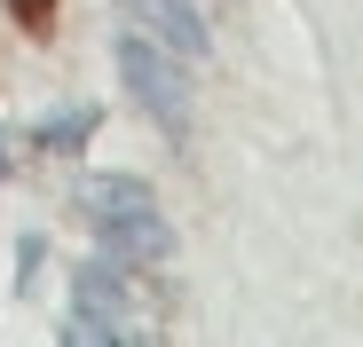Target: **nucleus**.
Here are the masks:
<instances>
[{
    "label": "nucleus",
    "mask_w": 363,
    "mask_h": 347,
    "mask_svg": "<svg viewBox=\"0 0 363 347\" xmlns=\"http://www.w3.org/2000/svg\"><path fill=\"white\" fill-rule=\"evenodd\" d=\"M0 8L16 16L24 40H55V0H0Z\"/></svg>",
    "instance_id": "obj_5"
},
{
    "label": "nucleus",
    "mask_w": 363,
    "mask_h": 347,
    "mask_svg": "<svg viewBox=\"0 0 363 347\" xmlns=\"http://www.w3.org/2000/svg\"><path fill=\"white\" fill-rule=\"evenodd\" d=\"M79 213H87V229L103 237L111 261H166L174 253V229H166L158 198L135 174H87L79 182Z\"/></svg>",
    "instance_id": "obj_1"
},
{
    "label": "nucleus",
    "mask_w": 363,
    "mask_h": 347,
    "mask_svg": "<svg viewBox=\"0 0 363 347\" xmlns=\"http://www.w3.org/2000/svg\"><path fill=\"white\" fill-rule=\"evenodd\" d=\"M118 8H127V16H135V24L150 32V40H166L174 55L206 64V47H213V40H206V16L190 8V0H118Z\"/></svg>",
    "instance_id": "obj_3"
},
{
    "label": "nucleus",
    "mask_w": 363,
    "mask_h": 347,
    "mask_svg": "<svg viewBox=\"0 0 363 347\" xmlns=\"http://www.w3.org/2000/svg\"><path fill=\"white\" fill-rule=\"evenodd\" d=\"M95 127H103V110L95 103H72V110H55V119L40 127V150H79Z\"/></svg>",
    "instance_id": "obj_4"
},
{
    "label": "nucleus",
    "mask_w": 363,
    "mask_h": 347,
    "mask_svg": "<svg viewBox=\"0 0 363 347\" xmlns=\"http://www.w3.org/2000/svg\"><path fill=\"white\" fill-rule=\"evenodd\" d=\"M118 79H127V95L158 119L166 142H190V55H174L166 40L127 24L118 32Z\"/></svg>",
    "instance_id": "obj_2"
}]
</instances>
